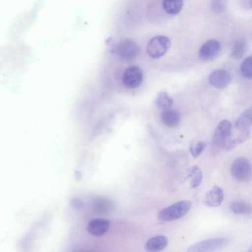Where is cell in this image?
<instances>
[{"mask_svg": "<svg viewBox=\"0 0 252 252\" xmlns=\"http://www.w3.org/2000/svg\"><path fill=\"white\" fill-rule=\"evenodd\" d=\"M168 243V239L165 236H155L147 241L145 249L148 252H159L163 250L167 246Z\"/></svg>", "mask_w": 252, "mask_h": 252, "instance_id": "cell-13", "label": "cell"}, {"mask_svg": "<svg viewBox=\"0 0 252 252\" xmlns=\"http://www.w3.org/2000/svg\"><path fill=\"white\" fill-rule=\"evenodd\" d=\"M246 5L249 8H252V0H247Z\"/></svg>", "mask_w": 252, "mask_h": 252, "instance_id": "cell-25", "label": "cell"}, {"mask_svg": "<svg viewBox=\"0 0 252 252\" xmlns=\"http://www.w3.org/2000/svg\"><path fill=\"white\" fill-rule=\"evenodd\" d=\"M228 0H211V7L216 14L223 12L227 6Z\"/></svg>", "mask_w": 252, "mask_h": 252, "instance_id": "cell-23", "label": "cell"}, {"mask_svg": "<svg viewBox=\"0 0 252 252\" xmlns=\"http://www.w3.org/2000/svg\"><path fill=\"white\" fill-rule=\"evenodd\" d=\"M231 135V124L227 120H223L218 125L213 136L211 143V152L217 155L221 150Z\"/></svg>", "mask_w": 252, "mask_h": 252, "instance_id": "cell-1", "label": "cell"}, {"mask_svg": "<svg viewBox=\"0 0 252 252\" xmlns=\"http://www.w3.org/2000/svg\"><path fill=\"white\" fill-rule=\"evenodd\" d=\"M240 69L243 77L252 79V56H249L242 62Z\"/></svg>", "mask_w": 252, "mask_h": 252, "instance_id": "cell-22", "label": "cell"}, {"mask_svg": "<svg viewBox=\"0 0 252 252\" xmlns=\"http://www.w3.org/2000/svg\"><path fill=\"white\" fill-rule=\"evenodd\" d=\"M110 222L103 219H95L91 221L87 226L88 232L95 236H101L109 230Z\"/></svg>", "mask_w": 252, "mask_h": 252, "instance_id": "cell-11", "label": "cell"}, {"mask_svg": "<svg viewBox=\"0 0 252 252\" xmlns=\"http://www.w3.org/2000/svg\"><path fill=\"white\" fill-rule=\"evenodd\" d=\"M231 173L236 180L246 182L252 178V167L249 160L245 157L236 158L231 166Z\"/></svg>", "mask_w": 252, "mask_h": 252, "instance_id": "cell-3", "label": "cell"}, {"mask_svg": "<svg viewBox=\"0 0 252 252\" xmlns=\"http://www.w3.org/2000/svg\"><path fill=\"white\" fill-rule=\"evenodd\" d=\"M171 46L170 39L164 35H157L151 38L148 42L146 51L148 55L154 59L163 56Z\"/></svg>", "mask_w": 252, "mask_h": 252, "instance_id": "cell-4", "label": "cell"}, {"mask_svg": "<svg viewBox=\"0 0 252 252\" xmlns=\"http://www.w3.org/2000/svg\"><path fill=\"white\" fill-rule=\"evenodd\" d=\"M228 242V239L224 237L211 238L192 245L187 251L189 252L214 251L224 247Z\"/></svg>", "mask_w": 252, "mask_h": 252, "instance_id": "cell-5", "label": "cell"}, {"mask_svg": "<svg viewBox=\"0 0 252 252\" xmlns=\"http://www.w3.org/2000/svg\"><path fill=\"white\" fill-rule=\"evenodd\" d=\"M191 202L189 200H181L162 209L158 214V219L162 221H170L178 220L190 210Z\"/></svg>", "mask_w": 252, "mask_h": 252, "instance_id": "cell-2", "label": "cell"}, {"mask_svg": "<svg viewBox=\"0 0 252 252\" xmlns=\"http://www.w3.org/2000/svg\"><path fill=\"white\" fill-rule=\"evenodd\" d=\"M114 203L109 199L100 197L96 199L93 203L94 212L98 215H105L110 214L114 209Z\"/></svg>", "mask_w": 252, "mask_h": 252, "instance_id": "cell-12", "label": "cell"}, {"mask_svg": "<svg viewBox=\"0 0 252 252\" xmlns=\"http://www.w3.org/2000/svg\"><path fill=\"white\" fill-rule=\"evenodd\" d=\"M206 147V143L201 141L195 145H192L190 147V151L191 155L194 158H198L203 152Z\"/></svg>", "mask_w": 252, "mask_h": 252, "instance_id": "cell-24", "label": "cell"}, {"mask_svg": "<svg viewBox=\"0 0 252 252\" xmlns=\"http://www.w3.org/2000/svg\"><path fill=\"white\" fill-rule=\"evenodd\" d=\"M142 80V71L137 66H131L126 68L123 76V83L129 88H137L141 84Z\"/></svg>", "mask_w": 252, "mask_h": 252, "instance_id": "cell-8", "label": "cell"}, {"mask_svg": "<svg viewBox=\"0 0 252 252\" xmlns=\"http://www.w3.org/2000/svg\"><path fill=\"white\" fill-rule=\"evenodd\" d=\"M230 209L236 214L249 215L252 213V206L248 202L236 200L231 202Z\"/></svg>", "mask_w": 252, "mask_h": 252, "instance_id": "cell-18", "label": "cell"}, {"mask_svg": "<svg viewBox=\"0 0 252 252\" xmlns=\"http://www.w3.org/2000/svg\"><path fill=\"white\" fill-rule=\"evenodd\" d=\"M161 118L162 122L169 127H176L180 122V115L178 112L170 109L162 112Z\"/></svg>", "mask_w": 252, "mask_h": 252, "instance_id": "cell-15", "label": "cell"}, {"mask_svg": "<svg viewBox=\"0 0 252 252\" xmlns=\"http://www.w3.org/2000/svg\"><path fill=\"white\" fill-rule=\"evenodd\" d=\"M231 80L229 73L224 69H218L212 72L209 76L210 83L215 88L223 89L227 87Z\"/></svg>", "mask_w": 252, "mask_h": 252, "instance_id": "cell-9", "label": "cell"}, {"mask_svg": "<svg viewBox=\"0 0 252 252\" xmlns=\"http://www.w3.org/2000/svg\"><path fill=\"white\" fill-rule=\"evenodd\" d=\"M173 103L172 98L164 92L159 93L155 100L157 107L163 111L169 109Z\"/></svg>", "mask_w": 252, "mask_h": 252, "instance_id": "cell-20", "label": "cell"}, {"mask_svg": "<svg viewBox=\"0 0 252 252\" xmlns=\"http://www.w3.org/2000/svg\"><path fill=\"white\" fill-rule=\"evenodd\" d=\"M184 0H163L162 6L165 12L169 15H176L181 11Z\"/></svg>", "mask_w": 252, "mask_h": 252, "instance_id": "cell-19", "label": "cell"}, {"mask_svg": "<svg viewBox=\"0 0 252 252\" xmlns=\"http://www.w3.org/2000/svg\"><path fill=\"white\" fill-rule=\"evenodd\" d=\"M251 135V130L249 128L241 130V132L235 136L231 135L226 143L224 150L228 151L234 149L240 144L247 140Z\"/></svg>", "mask_w": 252, "mask_h": 252, "instance_id": "cell-14", "label": "cell"}, {"mask_svg": "<svg viewBox=\"0 0 252 252\" xmlns=\"http://www.w3.org/2000/svg\"><path fill=\"white\" fill-rule=\"evenodd\" d=\"M252 126V106L244 111L235 122V127L244 130Z\"/></svg>", "mask_w": 252, "mask_h": 252, "instance_id": "cell-17", "label": "cell"}, {"mask_svg": "<svg viewBox=\"0 0 252 252\" xmlns=\"http://www.w3.org/2000/svg\"><path fill=\"white\" fill-rule=\"evenodd\" d=\"M248 44L245 40L239 38L236 40L232 48L230 56L235 60L241 59L246 53Z\"/></svg>", "mask_w": 252, "mask_h": 252, "instance_id": "cell-16", "label": "cell"}, {"mask_svg": "<svg viewBox=\"0 0 252 252\" xmlns=\"http://www.w3.org/2000/svg\"><path fill=\"white\" fill-rule=\"evenodd\" d=\"M116 51L121 58L126 60H131L139 55L140 48L134 41L126 39L122 40L118 44Z\"/></svg>", "mask_w": 252, "mask_h": 252, "instance_id": "cell-6", "label": "cell"}, {"mask_svg": "<svg viewBox=\"0 0 252 252\" xmlns=\"http://www.w3.org/2000/svg\"><path fill=\"white\" fill-rule=\"evenodd\" d=\"M189 177L191 178V187L195 188L200 184L203 174L199 168L196 165H194L189 169Z\"/></svg>", "mask_w": 252, "mask_h": 252, "instance_id": "cell-21", "label": "cell"}, {"mask_svg": "<svg viewBox=\"0 0 252 252\" xmlns=\"http://www.w3.org/2000/svg\"><path fill=\"white\" fill-rule=\"evenodd\" d=\"M220 50V43L217 40L210 39L201 46L198 52V56L201 60L210 62L217 58Z\"/></svg>", "mask_w": 252, "mask_h": 252, "instance_id": "cell-7", "label": "cell"}, {"mask_svg": "<svg viewBox=\"0 0 252 252\" xmlns=\"http://www.w3.org/2000/svg\"><path fill=\"white\" fill-rule=\"evenodd\" d=\"M224 198L222 189L218 186H214L205 194L203 202L209 207H216L222 203Z\"/></svg>", "mask_w": 252, "mask_h": 252, "instance_id": "cell-10", "label": "cell"}]
</instances>
